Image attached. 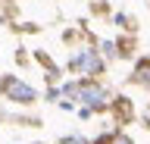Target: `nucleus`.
<instances>
[{"mask_svg":"<svg viewBox=\"0 0 150 144\" xmlns=\"http://www.w3.org/2000/svg\"><path fill=\"white\" fill-rule=\"evenodd\" d=\"M3 94H6L9 100H19V104H35L38 100L35 88H28L25 82H19V78H6V82H3Z\"/></svg>","mask_w":150,"mask_h":144,"instance_id":"1","label":"nucleus"},{"mask_svg":"<svg viewBox=\"0 0 150 144\" xmlns=\"http://www.w3.org/2000/svg\"><path fill=\"white\" fill-rule=\"evenodd\" d=\"M78 97H81L88 106H106V100H103L106 91H103L100 85H91V82H84V85L78 88Z\"/></svg>","mask_w":150,"mask_h":144,"instance_id":"2","label":"nucleus"},{"mask_svg":"<svg viewBox=\"0 0 150 144\" xmlns=\"http://www.w3.org/2000/svg\"><path fill=\"white\" fill-rule=\"evenodd\" d=\"M72 69H84L88 75H94V72H100V60H97V53L94 50H88V53H81L78 60H72Z\"/></svg>","mask_w":150,"mask_h":144,"instance_id":"3","label":"nucleus"},{"mask_svg":"<svg viewBox=\"0 0 150 144\" xmlns=\"http://www.w3.org/2000/svg\"><path fill=\"white\" fill-rule=\"evenodd\" d=\"M131 82H134V85H147V88H150V60H144V63L134 69Z\"/></svg>","mask_w":150,"mask_h":144,"instance_id":"4","label":"nucleus"},{"mask_svg":"<svg viewBox=\"0 0 150 144\" xmlns=\"http://www.w3.org/2000/svg\"><path fill=\"white\" fill-rule=\"evenodd\" d=\"M116 110H122V119H125V122L131 119V104H128V97H119V104H116Z\"/></svg>","mask_w":150,"mask_h":144,"instance_id":"5","label":"nucleus"},{"mask_svg":"<svg viewBox=\"0 0 150 144\" xmlns=\"http://www.w3.org/2000/svg\"><path fill=\"white\" fill-rule=\"evenodd\" d=\"M110 144H131V138H128V135H112Z\"/></svg>","mask_w":150,"mask_h":144,"instance_id":"6","label":"nucleus"},{"mask_svg":"<svg viewBox=\"0 0 150 144\" xmlns=\"http://www.w3.org/2000/svg\"><path fill=\"white\" fill-rule=\"evenodd\" d=\"M63 144H88V141H84V138H75V135H72V138H63Z\"/></svg>","mask_w":150,"mask_h":144,"instance_id":"7","label":"nucleus"},{"mask_svg":"<svg viewBox=\"0 0 150 144\" xmlns=\"http://www.w3.org/2000/svg\"><path fill=\"white\" fill-rule=\"evenodd\" d=\"M147 119H150V110H147Z\"/></svg>","mask_w":150,"mask_h":144,"instance_id":"8","label":"nucleus"}]
</instances>
